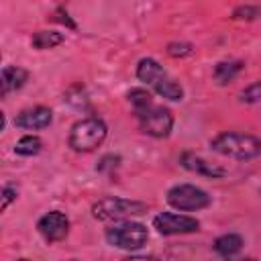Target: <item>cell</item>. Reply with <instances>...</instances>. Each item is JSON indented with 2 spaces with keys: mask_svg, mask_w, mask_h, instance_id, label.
<instances>
[{
  "mask_svg": "<svg viewBox=\"0 0 261 261\" xmlns=\"http://www.w3.org/2000/svg\"><path fill=\"white\" fill-rule=\"evenodd\" d=\"M128 102L133 104L135 110H139V108H145V106L153 104V98H151V94H149L147 90H143V88H133V90L128 92Z\"/></svg>",
  "mask_w": 261,
  "mask_h": 261,
  "instance_id": "cell-17",
  "label": "cell"
},
{
  "mask_svg": "<svg viewBox=\"0 0 261 261\" xmlns=\"http://www.w3.org/2000/svg\"><path fill=\"white\" fill-rule=\"evenodd\" d=\"M135 114L139 118V124H141L143 133H147L151 137H157V139L169 137V133L173 128V114L169 112V108L159 106V104L153 102L145 108L135 110Z\"/></svg>",
  "mask_w": 261,
  "mask_h": 261,
  "instance_id": "cell-6",
  "label": "cell"
},
{
  "mask_svg": "<svg viewBox=\"0 0 261 261\" xmlns=\"http://www.w3.org/2000/svg\"><path fill=\"white\" fill-rule=\"evenodd\" d=\"M53 120V112L45 106H35V108H27L22 110L16 118L14 124L27 130H39V128H47Z\"/></svg>",
  "mask_w": 261,
  "mask_h": 261,
  "instance_id": "cell-10",
  "label": "cell"
},
{
  "mask_svg": "<svg viewBox=\"0 0 261 261\" xmlns=\"http://www.w3.org/2000/svg\"><path fill=\"white\" fill-rule=\"evenodd\" d=\"M14 198H16V190H14L12 186H4V190H2V210H6L8 204H10Z\"/></svg>",
  "mask_w": 261,
  "mask_h": 261,
  "instance_id": "cell-20",
  "label": "cell"
},
{
  "mask_svg": "<svg viewBox=\"0 0 261 261\" xmlns=\"http://www.w3.org/2000/svg\"><path fill=\"white\" fill-rule=\"evenodd\" d=\"M147 204L137 202V200H126V198H102L92 206V216L98 220H124L128 216L145 214Z\"/></svg>",
  "mask_w": 261,
  "mask_h": 261,
  "instance_id": "cell-4",
  "label": "cell"
},
{
  "mask_svg": "<svg viewBox=\"0 0 261 261\" xmlns=\"http://www.w3.org/2000/svg\"><path fill=\"white\" fill-rule=\"evenodd\" d=\"M210 202L212 198L202 188H196L192 184H179L167 192V204L175 210H200L210 206Z\"/></svg>",
  "mask_w": 261,
  "mask_h": 261,
  "instance_id": "cell-7",
  "label": "cell"
},
{
  "mask_svg": "<svg viewBox=\"0 0 261 261\" xmlns=\"http://www.w3.org/2000/svg\"><path fill=\"white\" fill-rule=\"evenodd\" d=\"M106 133H108V128H106L104 120H100L96 116L82 118L69 130V147L80 153L94 151L96 147L102 145V141L106 139Z\"/></svg>",
  "mask_w": 261,
  "mask_h": 261,
  "instance_id": "cell-3",
  "label": "cell"
},
{
  "mask_svg": "<svg viewBox=\"0 0 261 261\" xmlns=\"http://www.w3.org/2000/svg\"><path fill=\"white\" fill-rule=\"evenodd\" d=\"M210 147L218 155L237 161H249L261 155V139L245 133H220L210 141Z\"/></svg>",
  "mask_w": 261,
  "mask_h": 261,
  "instance_id": "cell-1",
  "label": "cell"
},
{
  "mask_svg": "<svg viewBox=\"0 0 261 261\" xmlns=\"http://www.w3.org/2000/svg\"><path fill=\"white\" fill-rule=\"evenodd\" d=\"M147 239H149V230L141 222L120 220L106 228V241L118 249H126V251L141 249L147 243Z\"/></svg>",
  "mask_w": 261,
  "mask_h": 261,
  "instance_id": "cell-5",
  "label": "cell"
},
{
  "mask_svg": "<svg viewBox=\"0 0 261 261\" xmlns=\"http://www.w3.org/2000/svg\"><path fill=\"white\" fill-rule=\"evenodd\" d=\"M241 100L243 102H257V100H261V82H255V84L247 86L241 92Z\"/></svg>",
  "mask_w": 261,
  "mask_h": 261,
  "instance_id": "cell-18",
  "label": "cell"
},
{
  "mask_svg": "<svg viewBox=\"0 0 261 261\" xmlns=\"http://www.w3.org/2000/svg\"><path fill=\"white\" fill-rule=\"evenodd\" d=\"M29 80V71L16 65H6L2 69V96L10 94L12 90H18Z\"/></svg>",
  "mask_w": 261,
  "mask_h": 261,
  "instance_id": "cell-12",
  "label": "cell"
},
{
  "mask_svg": "<svg viewBox=\"0 0 261 261\" xmlns=\"http://www.w3.org/2000/svg\"><path fill=\"white\" fill-rule=\"evenodd\" d=\"M243 69V61H220L214 67V80L218 84H226L237 77V73Z\"/></svg>",
  "mask_w": 261,
  "mask_h": 261,
  "instance_id": "cell-15",
  "label": "cell"
},
{
  "mask_svg": "<svg viewBox=\"0 0 261 261\" xmlns=\"http://www.w3.org/2000/svg\"><path fill=\"white\" fill-rule=\"evenodd\" d=\"M167 53L171 57H184L192 53V45L190 43H169L167 45Z\"/></svg>",
  "mask_w": 261,
  "mask_h": 261,
  "instance_id": "cell-19",
  "label": "cell"
},
{
  "mask_svg": "<svg viewBox=\"0 0 261 261\" xmlns=\"http://www.w3.org/2000/svg\"><path fill=\"white\" fill-rule=\"evenodd\" d=\"M41 147H43V143H41V139L39 137H35V135H24V137H20L18 141H16V145H14V151L18 153V155H37L39 151H41Z\"/></svg>",
  "mask_w": 261,
  "mask_h": 261,
  "instance_id": "cell-16",
  "label": "cell"
},
{
  "mask_svg": "<svg viewBox=\"0 0 261 261\" xmlns=\"http://www.w3.org/2000/svg\"><path fill=\"white\" fill-rule=\"evenodd\" d=\"M37 228L41 232V237L49 243H57V241H63L69 232V220L63 212L59 210H53V212H47L45 216L39 218L37 222Z\"/></svg>",
  "mask_w": 261,
  "mask_h": 261,
  "instance_id": "cell-9",
  "label": "cell"
},
{
  "mask_svg": "<svg viewBox=\"0 0 261 261\" xmlns=\"http://www.w3.org/2000/svg\"><path fill=\"white\" fill-rule=\"evenodd\" d=\"M179 163L188 171H194V173H200V175H206V177H212V179L226 175V169L224 167H220L216 163H210V161H206V159H202V157H198L194 153H184L181 159H179Z\"/></svg>",
  "mask_w": 261,
  "mask_h": 261,
  "instance_id": "cell-11",
  "label": "cell"
},
{
  "mask_svg": "<svg viewBox=\"0 0 261 261\" xmlns=\"http://www.w3.org/2000/svg\"><path fill=\"white\" fill-rule=\"evenodd\" d=\"M153 226L157 228L159 234L171 237V234H188L196 232L200 228V222L192 216L186 214H175V212H161L153 218Z\"/></svg>",
  "mask_w": 261,
  "mask_h": 261,
  "instance_id": "cell-8",
  "label": "cell"
},
{
  "mask_svg": "<svg viewBox=\"0 0 261 261\" xmlns=\"http://www.w3.org/2000/svg\"><path fill=\"white\" fill-rule=\"evenodd\" d=\"M241 249H243V239L239 234H222L214 241V251L222 257H232L241 253Z\"/></svg>",
  "mask_w": 261,
  "mask_h": 261,
  "instance_id": "cell-13",
  "label": "cell"
},
{
  "mask_svg": "<svg viewBox=\"0 0 261 261\" xmlns=\"http://www.w3.org/2000/svg\"><path fill=\"white\" fill-rule=\"evenodd\" d=\"M63 39H65V37H63L61 33H57V31H39V33L33 35L31 43H33V47H37V49H53V47L61 45Z\"/></svg>",
  "mask_w": 261,
  "mask_h": 261,
  "instance_id": "cell-14",
  "label": "cell"
},
{
  "mask_svg": "<svg viewBox=\"0 0 261 261\" xmlns=\"http://www.w3.org/2000/svg\"><path fill=\"white\" fill-rule=\"evenodd\" d=\"M257 12H259L257 8H239V10H234V16L241 18V14H257Z\"/></svg>",
  "mask_w": 261,
  "mask_h": 261,
  "instance_id": "cell-21",
  "label": "cell"
},
{
  "mask_svg": "<svg viewBox=\"0 0 261 261\" xmlns=\"http://www.w3.org/2000/svg\"><path fill=\"white\" fill-rule=\"evenodd\" d=\"M137 77L141 82H145L147 86H151L159 96H163L167 100H175L177 102V100L184 98L181 86L153 57H145V59L139 61V65H137Z\"/></svg>",
  "mask_w": 261,
  "mask_h": 261,
  "instance_id": "cell-2",
  "label": "cell"
}]
</instances>
